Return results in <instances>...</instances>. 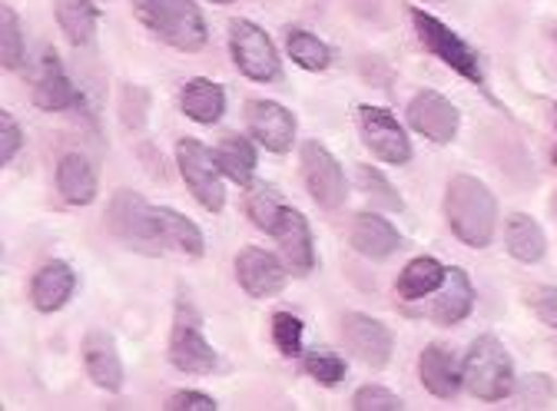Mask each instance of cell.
<instances>
[{
  "instance_id": "cell-1",
  "label": "cell",
  "mask_w": 557,
  "mask_h": 411,
  "mask_svg": "<svg viewBox=\"0 0 557 411\" xmlns=\"http://www.w3.org/2000/svg\"><path fill=\"white\" fill-rule=\"evenodd\" d=\"M445 216L451 233L471 246V249H487L495 239L498 226V199L478 176L458 173L451 176L445 189Z\"/></svg>"
},
{
  "instance_id": "cell-2",
  "label": "cell",
  "mask_w": 557,
  "mask_h": 411,
  "mask_svg": "<svg viewBox=\"0 0 557 411\" xmlns=\"http://www.w3.org/2000/svg\"><path fill=\"white\" fill-rule=\"evenodd\" d=\"M133 11L157 40L183 53H196L209 40L206 17L193 0H133Z\"/></svg>"
},
{
  "instance_id": "cell-3",
  "label": "cell",
  "mask_w": 557,
  "mask_h": 411,
  "mask_svg": "<svg viewBox=\"0 0 557 411\" xmlns=\"http://www.w3.org/2000/svg\"><path fill=\"white\" fill-rule=\"evenodd\" d=\"M465 385L481 401H502L515 391L511 356L495 335H478L465 356Z\"/></svg>"
},
{
  "instance_id": "cell-4",
  "label": "cell",
  "mask_w": 557,
  "mask_h": 411,
  "mask_svg": "<svg viewBox=\"0 0 557 411\" xmlns=\"http://www.w3.org/2000/svg\"><path fill=\"white\" fill-rule=\"evenodd\" d=\"M408 17H411V24H414V37L422 40V47H425L432 57H438L442 63H448L458 77L471 80L474 87H484L481 60H478V53L468 47V40H461L448 24H442L438 17H432V14L422 11V8H411Z\"/></svg>"
},
{
  "instance_id": "cell-5",
  "label": "cell",
  "mask_w": 557,
  "mask_h": 411,
  "mask_svg": "<svg viewBox=\"0 0 557 411\" xmlns=\"http://www.w3.org/2000/svg\"><path fill=\"white\" fill-rule=\"evenodd\" d=\"M170 362L186 372V375H209L216 369V352L202 335V315L196 306L180 296L176 315H173V332H170Z\"/></svg>"
},
{
  "instance_id": "cell-6",
  "label": "cell",
  "mask_w": 557,
  "mask_h": 411,
  "mask_svg": "<svg viewBox=\"0 0 557 411\" xmlns=\"http://www.w3.org/2000/svg\"><path fill=\"white\" fill-rule=\"evenodd\" d=\"M176 163H180V173H183L193 199L206 213H220L226 205V186H223V170L216 166V157L199 140H193V136H183L176 144Z\"/></svg>"
},
{
  "instance_id": "cell-7",
  "label": "cell",
  "mask_w": 557,
  "mask_h": 411,
  "mask_svg": "<svg viewBox=\"0 0 557 411\" xmlns=\"http://www.w3.org/2000/svg\"><path fill=\"white\" fill-rule=\"evenodd\" d=\"M230 53L239 66V74L256 84H272L283 77V63L269 40V34L252 21H233L230 24Z\"/></svg>"
},
{
  "instance_id": "cell-8",
  "label": "cell",
  "mask_w": 557,
  "mask_h": 411,
  "mask_svg": "<svg viewBox=\"0 0 557 411\" xmlns=\"http://www.w3.org/2000/svg\"><path fill=\"white\" fill-rule=\"evenodd\" d=\"M107 229L113 239H120L123 246L147 252V256H160L157 239H153V223H150V202L133 192V189H120L110 205H107Z\"/></svg>"
},
{
  "instance_id": "cell-9",
  "label": "cell",
  "mask_w": 557,
  "mask_h": 411,
  "mask_svg": "<svg viewBox=\"0 0 557 411\" xmlns=\"http://www.w3.org/2000/svg\"><path fill=\"white\" fill-rule=\"evenodd\" d=\"M302 179L312 192V199L322 205V210H338L348 196V179L338 166V160L319 144V140H306L302 144Z\"/></svg>"
},
{
  "instance_id": "cell-10",
  "label": "cell",
  "mask_w": 557,
  "mask_h": 411,
  "mask_svg": "<svg viewBox=\"0 0 557 411\" xmlns=\"http://www.w3.org/2000/svg\"><path fill=\"white\" fill-rule=\"evenodd\" d=\"M342 341L359 362H366L372 369H385L392 362V349H395L392 328L382 325L379 319L366 315V312H345L342 315Z\"/></svg>"
},
{
  "instance_id": "cell-11",
  "label": "cell",
  "mask_w": 557,
  "mask_h": 411,
  "mask_svg": "<svg viewBox=\"0 0 557 411\" xmlns=\"http://www.w3.org/2000/svg\"><path fill=\"white\" fill-rule=\"evenodd\" d=\"M359 133L366 147L388 166H405L411 160V144L405 129L395 123L392 113H385L382 107H359Z\"/></svg>"
},
{
  "instance_id": "cell-12",
  "label": "cell",
  "mask_w": 557,
  "mask_h": 411,
  "mask_svg": "<svg viewBox=\"0 0 557 411\" xmlns=\"http://www.w3.org/2000/svg\"><path fill=\"white\" fill-rule=\"evenodd\" d=\"M286 272H289L286 262H278L275 256H269L265 249H256V246H246L236 256V279H239L243 292L252 299H269V296L283 292L289 283Z\"/></svg>"
},
{
  "instance_id": "cell-13",
  "label": "cell",
  "mask_w": 557,
  "mask_h": 411,
  "mask_svg": "<svg viewBox=\"0 0 557 411\" xmlns=\"http://www.w3.org/2000/svg\"><path fill=\"white\" fill-rule=\"evenodd\" d=\"M269 236L278 242V252H283V262L289 265L293 276H309L312 265H315V246H312L309 220L299 210H293V205H283V213H278Z\"/></svg>"
},
{
  "instance_id": "cell-14",
  "label": "cell",
  "mask_w": 557,
  "mask_h": 411,
  "mask_svg": "<svg viewBox=\"0 0 557 411\" xmlns=\"http://www.w3.org/2000/svg\"><path fill=\"white\" fill-rule=\"evenodd\" d=\"M246 120L256 140L269 153H289L296 144V120L283 103L272 100H249L246 103Z\"/></svg>"
},
{
  "instance_id": "cell-15",
  "label": "cell",
  "mask_w": 557,
  "mask_h": 411,
  "mask_svg": "<svg viewBox=\"0 0 557 411\" xmlns=\"http://www.w3.org/2000/svg\"><path fill=\"white\" fill-rule=\"evenodd\" d=\"M408 123L422 136H429L432 144H451L458 133V110L442 94L422 90L408 103Z\"/></svg>"
},
{
  "instance_id": "cell-16",
  "label": "cell",
  "mask_w": 557,
  "mask_h": 411,
  "mask_svg": "<svg viewBox=\"0 0 557 411\" xmlns=\"http://www.w3.org/2000/svg\"><path fill=\"white\" fill-rule=\"evenodd\" d=\"M150 223H153V239L160 252H176L189 259H199L206 252L202 233L183 213L166 210V205H150Z\"/></svg>"
},
{
  "instance_id": "cell-17",
  "label": "cell",
  "mask_w": 557,
  "mask_h": 411,
  "mask_svg": "<svg viewBox=\"0 0 557 411\" xmlns=\"http://www.w3.org/2000/svg\"><path fill=\"white\" fill-rule=\"evenodd\" d=\"M34 103L40 110H74L81 107V94L77 87L70 84L66 71H63V63L53 50H44L40 63H37V74H34Z\"/></svg>"
},
{
  "instance_id": "cell-18",
  "label": "cell",
  "mask_w": 557,
  "mask_h": 411,
  "mask_svg": "<svg viewBox=\"0 0 557 411\" xmlns=\"http://www.w3.org/2000/svg\"><path fill=\"white\" fill-rule=\"evenodd\" d=\"M84 365H87V375L97 388L103 391H120L123 388V362H120V352H116V341L110 332H87L84 335Z\"/></svg>"
},
{
  "instance_id": "cell-19",
  "label": "cell",
  "mask_w": 557,
  "mask_h": 411,
  "mask_svg": "<svg viewBox=\"0 0 557 411\" xmlns=\"http://www.w3.org/2000/svg\"><path fill=\"white\" fill-rule=\"evenodd\" d=\"M77 289V276L74 269H70L66 262L53 259V262H44L37 269V276L30 283V302L37 312H57L70 302V296H74Z\"/></svg>"
},
{
  "instance_id": "cell-20",
  "label": "cell",
  "mask_w": 557,
  "mask_h": 411,
  "mask_svg": "<svg viewBox=\"0 0 557 411\" xmlns=\"http://www.w3.org/2000/svg\"><path fill=\"white\" fill-rule=\"evenodd\" d=\"M348 242H352V249L362 252L366 259H388L392 252H398L401 236L388 220H382L375 213H359L352 220V226H348Z\"/></svg>"
},
{
  "instance_id": "cell-21",
  "label": "cell",
  "mask_w": 557,
  "mask_h": 411,
  "mask_svg": "<svg viewBox=\"0 0 557 411\" xmlns=\"http://www.w3.org/2000/svg\"><path fill=\"white\" fill-rule=\"evenodd\" d=\"M57 189L70 205H90L100 189L94 163L81 153H63L57 163Z\"/></svg>"
},
{
  "instance_id": "cell-22",
  "label": "cell",
  "mask_w": 557,
  "mask_h": 411,
  "mask_svg": "<svg viewBox=\"0 0 557 411\" xmlns=\"http://www.w3.org/2000/svg\"><path fill=\"white\" fill-rule=\"evenodd\" d=\"M418 372H422V385L435 398H455L465 385V369H458L451 349L445 346H429L422 352V362H418Z\"/></svg>"
},
{
  "instance_id": "cell-23",
  "label": "cell",
  "mask_w": 557,
  "mask_h": 411,
  "mask_svg": "<svg viewBox=\"0 0 557 411\" xmlns=\"http://www.w3.org/2000/svg\"><path fill=\"white\" fill-rule=\"evenodd\" d=\"M474 309V289H471V279H468V272L451 265L448 269V279L445 286L438 289V299L432 306V319L438 325H458L471 315Z\"/></svg>"
},
{
  "instance_id": "cell-24",
  "label": "cell",
  "mask_w": 557,
  "mask_h": 411,
  "mask_svg": "<svg viewBox=\"0 0 557 411\" xmlns=\"http://www.w3.org/2000/svg\"><path fill=\"white\" fill-rule=\"evenodd\" d=\"M448 279V269H442L438 259L432 256H418L411 259L401 272H398V283H395V292L398 299L405 302H414V299H425V296H435Z\"/></svg>"
},
{
  "instance_id": "cell-25",
  "label": "cell",
  "mask_w": 557,
  "mask_h": 411,
  "mask_svg": "<svg viewBox=\"0 0 557 411\" xmlns=\"http://www.w3.org/2000/svg\"><path fill=\"white\" fill-rule=\"evenodd\" d=\"M180 107L183 113L193 120V123H216L226 110V94L216 80H206V77H196L183 87V97H180Z\"/></svg>"
},
{
  "instance_id": "cell-26",
  "label": "cell",
  "mask_w": 557,
  "mask_h": 411,
  "mask_svg": "<svg viewBox=\"0 0 557 411\" xmlns=\"http://www.w3.org/2000/svg\"><path fill=\"white\" fill-rule=\"evenodd\" d=\"M216 166L223 170V176L236 186H249L256 176V147L252 140H246L243 133H226L220 147L213 150Z\"/></svg>"
},
{
  "instance_id": "cell-27",
  "label": "cell",
  "mask_w": 557,
  "mask_h": 411,
  "mask_svg": "<svg viewBox=\"0 0 557 411\" xmlns=\"http://www.w3.org/2000/svg\"><path fill=\"white\" fill-rule=\"evenodd\" d=\"M53 14L60 30L74 47H87L97 34V8L94 0H53Z\"/></svg>"
},
{
  "instance_id": "cell-28",
  "label": "cell",
  "mask_w": 557,
  "mask_h": 411,
  "mask_svg": "<svg viewBox=\"0 0 557 411\" xmlns=\"http://www.w3.org/2000/svg\"><path fill=\"white\" fill-rule=\"evenodd\" d=\"M505 242H508V252L521 262H541L544 259V233L541 226L528 216V213H515L505 226Z\"/></svg>"
},
{
  "instance_id": "cell-29",
  "label": "cell",
  "mask_w": 557,
  "mask_h": 411,
  "mask_svg": "<svg viewBox=\"0 0 557 411\" xmlns=\"http://www.w3.org/2000/svg\"><path fill=\"white\" fill-rule=\"evenodd\" d=\"M283 196H278L269 183H249V192H246V213L249 220L262 229V233H272L278 213H283Z\"/></svg>"
},
{
  "instance_id": "cell-30",
  "label": "cell",
  "mask_w": 557,
  "mask_h": 411,
  "mask_svg": "<svg viewBox=\"0 0 557 411\" xmlns=\"http://www.w3.org/2000/svg\"><path fill=\"white\" fill-rule=\"evenodd\" d=\"M286 50H289V57L302 66V71H312V74L325 71V66L332 63V50H329L315 34H309V30H289Z\"/></svg>"
},
{
  "instance_id": "cell-31",
  "label": "cell",
  "mask_w": 557,
  "mask_h": 411,
  "mask_svg": "<svg viewBox=\"0 0 557 411\" xmlns=\"http://www.w3.org/2000/svg\"><path fill=\"white\" fill-rule=\"evenodd\" d=\"M24 60V40H21V21L14 8H0V63L4 71H17Z\"/></svg>"
},
{
  "instance_id": "cell-32",
  "label": "cell",
  "mask_w": 557,
  "mask_h": 411,
  "mask_svg": "<svg viewBox=\"0 0 557 411\" xmlns=\"http://www.w3.org/2000/svg\"><path fill=\"white\" fill-rule=\"evenodd\" d=\"M302 335H306V325L293 312H275L272 315V341L286 359H296L302 352Z\"/></svg>"
},
{
  "instance_id": "cell-33",
  "label": "cell",
  "mask_w": 557,
  "mask_h": 411,
  "mask_svg": "<svg viewBox=\"0 0 557 411\" xmlns=\"http://www.w3.org/2000/svg\"><path fill=\"white\" fill-rule=\"evenodd\" d=\"M359 186H362V192L375 202V205H382V210H388V213H401V196L395 192V186L375 170V166H359Z\"/></svg>"
},
{
  "instance_id": "cell-34",
  "label": "cell",
  "mask_w": 557,
  "mask_h": 411,
  "mask_svg": "<svg viewBox=\"0 0 557 411\" xmlns=\"http://www.w3.org/2000/svg\"><path fill=\"white\" fill-rule=\"evenodd\" d=\"M306 372L325 388H335V385L345 382V362L335 352H325V349H315V352L306 356Z\"/></svg>"
},
{
  "instance_id": "cell-35",
  "label": "cell",
  "mask_w": 557,
  "mask_h": 411,
  "mask_svg": "<svg viewBox=\"0 0 557 411\" xmlns=\"http://www.w3.org/2000/svg\"><path fill=\"white\" fill-rule=\"evenodd\" d=\"M147 113H150V94L144 87L126 84L120 90V120H123V126L139 129V126L147 123Z\"/></svg>"
},
{
  "instance_id": "cell-36",
  "label": "cell",
  "mask_w": 557,
  "mask_h": 411,
  "mask_svg": "<svg viewBox=\"0 0 557 411\" xmlns=\"http://www.w3.org/2000/svg\"><path fill=\"white\" fill-rule=\"evenodd\" d=\"M352 408H359V411H401L405 404H401V398L392 395L388 388H382V385H366V388L356 391Z\"/></svg>"
},
{
  "instance_id": "cell-37",
  "label": "cell",
  "mask_w": 557,
  "mask_h": 411,
  "mask_svg": "<svg viewBox=\"0 0 557 411\" xmlns=\"http://www.w3.org/2000/svg\"><path fill=\"white\" fill-rule=\"evenodd\" d=\"M528 302H531L534 315L541 319V325H547L557 335V289L537 286V289H531V299Z\"/></svg>"
},
{
  "instance_id": "cell-38",
  "label": "cell",
  "mask_w": 557,
  "mask_h": 411,
  "mask_svg": "<svg viewBox=\"0 0 557 411\" xmlns=\"http://www.w3.org/2000/svg\"><path fill=\"white\" fill-rule=\"evenodd\" d=\"M21 150V126L11 110H0V163H11Z\"/></svg>"
},
{
  "instance_id": "cell-39",
  "label": "cell",
  "mask_w": 557,
  "mask_h": 411,
  "mask_svg": "<svg viewBox=\"0 0 557 411\" xmlns=\"http://www.w3.org/2000/svg\"><path fill=\"white\" fill-rule=\"evenodd\" d=\"M166 408H173V411H216L220 404L202 391H176L166 401Z\"/></svg>"
},
{
  "instance_id": "cell-40",
  "label": "cell",
  "mask_w": 557,
  "mask_h": 411,
  "mask_svg": "<svg viewBox=\"0 0 557 411\" xmlns=\"http://www.w3.org/2000/svg\"><path fill=\"white\" fill-rule=\"evenodd\" d=\"M213 4H233V0H213Z\"/></svg>"
},
{
  "instance_id": "cell-41",
  "label": "cell",
  "mask_w": 557,
  "mask_h": 411,
  "mask_svg": "<svg viewBox=\"0 0 557 411\" xmlns=\"http://www.w3.org/2000/svg\"><path fill=\"white\" fill-rule=\"evenodd\" d=\"M554 160H557V150H554Z\"/></svg>"
}]
</instances>
